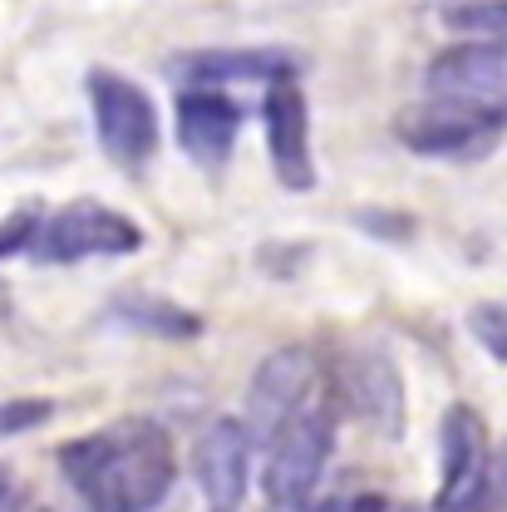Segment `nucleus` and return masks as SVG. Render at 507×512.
Here are the masks:
<instances>
[{"mask_svg": "<svg viewBox=\"0 0 507 512\" xmlns=\"http://www.w3.org/2000/svg\"><path fill=\"white\" fill-rule=\"evenodd\" d=\"M507 124L498 119H483V114H463V109H448L434 99H419L404 119H399V143L414 148L419 158H448V163H468V158H483L498 133Z\"/></svg>", "mask_w": 507, "mask_h": 512, "instance_id": "nucleus-12", "label": "nucleus"}, {"mask_svg": "<svg viewBox=\"0 0 507 512\" xmlns=\"http://www.w3.org/2000/svg\"><path fill=\"white\" fill-rule=\"evenodd\" d=\"M261 124H266V158L271 173L286 192H311L316 188V148H311V104L301 94V84H276L266 89L261 104Z\"/></svg>", "mask_w": 507, "mask_h": 512, "instance_id": "nucleus-11", "label": "nucleus"}, {"mask_svg": "<svg viewBox=\"0 0 507 512\" xmlns=\"http://www.w3.org/2000/svg\"><path fill=\"white\" fill-rule=\"evenodd\" d=\"M448 25L453 30H468V35H498V40H507V0L458 5V10H448Z\"/></svg>", "mask_w": 507, "mask_h": 512, "instance_id": "nucleus-17", "label": "nucleus"}, {"mask_svg": "<svg viewBox=\"0 0 507 512\" xmlns=\"http://www.w3.org/2000/svg\"><path fill=\"white\" fill-rule=\"evenodd\" d=\"M178 89H227V84H291L301 60L281 45H212V50H183L163 64Z\"/></svg>", "mask_w": 507, "mask_h": 512, "instance_id": "nucleus-8", "label": "nucleus"}, {"mask_svg": "<svg viewBox=\"0 0 507 512\" xmlns=\"http://www.w3.org/2000/svg\"><path fill=\"white\" fill-rule=\"evenodd\" d=\"M60 473L89 512H158L178 483L173 439L153 419H119L60 448Z\"/></svg>", "mask_w": 507, "mask_h": 512, "instance_id": "nucleus-1", "label": "nucleus"}, {"mask_svg": "<svg viewBox=\"0 0 507 512\" xmlns=\"http://www.w3.org/2000/svg\"><path fill=\"white\" fill-rule=\"evenodd\" d=\"M350 227H360L365 237H380L389 247H404V242L419 237V222L409 212H399V207H355L350 212Z\"/></svg>", "mask_w": 507, "mask_h": 512, "instance_id": "nucleus-16", "label": "nucleus"}, {"mask_svg": "<svg viewBox=\"0 0 507 512\" xmlns=\"http://www.w3.org/2000/svg\"><path fill=\"white\" fill-rule=\"evenodd\" d=\"M468 330H473V340H478L493 360L507 365V306H498V301L473 306V311H468Z\"/></svg>", "mask_w": 507, "mask_h": 512, "instance_id": "nucleus-18", "label": "nucleus"}, {"mask_svg": "<svg viewBox=\"0 0 507 512\" xmlns=\"http://www.w3.org/2000/svg\"><path fill=\"white\" fill-rule=\"evenodd\" d=\"M252 429L247 419H212L197 444H192V478L202 488V498L212 503V512H232L247 498V483H252Z\"/></svg>", "mask_w": 507, "mask_h": 512, "instance_id": "nucleus-10", "label": "nucleus"}, {"mask_svg": "<svg viewBox=\"0 0 507 512\" xmlns=\"http://www.w3.org/2000/svg\"><path fill=\"white\" fill-rule=\"evenodd\" d=\"M104 320L124 325L133 335H153V340H197L202 335V316L168 301V296H153V291H119L109 301Z\"/></svg>", "mask_w": 507, "mask_h": 512, "instance_id": "nucleus-14", "label": "nucleus"}, {"mask_svg": "<svg viewBox=\"0 0 507 512\" xmlns=\"http://www.w3.org/2000/svg\"><path fill=\"white\" fill-rule=\"evenodd\" d=\"M335 394H340L345 414L360 419L365 429H375L380 439L404 434V380L384 350H370V345L345 350L335 365Z\"/></svg>", "mask_w": 507, "mask_h": 512, "instance_id": "nucleus-9", "label": "nucleus"}, {"mask_svg": "<svg viewBox=\"0 0 507 512\" xmlns=\"http://www.w3.org/2000/svg\"><path fill=\"white\" fill-rule=\"evenodd\" d=\"M311 512H394V508H389V498H380V493H345V498H325Z\"/></svg>", "mask_w": 507, "mask_h": 512, "instance_id": "nucleus-20", "label": "nucleus"}, {"mask_svg": "<svg viewBox=\"0 0 507 512\" xmlns=\"http://www.w3.org/2000/svg\"><path fill=\"white\" fill-rule=\"evenodd\" d=\"M424 99L507 124V40L468 35L439 50L424 69Z\"/></svg>", "mask_w": 507, "mask_h": 512, "instance_id": "nucleus-3", "label": "nucleus"}, {"mask_svg": "<svg viewBox=\"0 0 507 512\" xmlns=\"http://www.w3.org/2000/svg\"><path fill=\"white\" fill-rule=\"evenodd\" d=\"M40 227H45V207H40V202H20L15 212H5V217H0V261L35 252Z\"/></svg>", "mask_w": 507, "mask_h": 512, "instance_id": "nucleus-15", "label": "nucleus"}, {"mask_svg": "<svg viewBox=\"0 0 507 512\" xmlns=\"http://www.w3.org/2000/svg\"><path fill=\"white\" fill-rule=\"evenodd\" d=\"M84 94H89V114H94V133H99L104 158L124 173H143L148 158L163 143V124H158L148 89L119 69H89Z\"/></svg>", "mask_w": 507, "mask_h": 512, "instance_id": "nucleus-2", "label": "nucleus"}, {"mask_svg": "<svg viewBox=\"0 0 507 512\" xmlns=\"http://www.w3.org/2000/svg\"><path fill=\"white\" fill-rule=\"evenodd\" d=\"M330 448H335V419L325 409H306L286 434H276L266 444V468H261L266 503L276 512H311Z\"/></svg>", "mask_w": 507, "mask_h": 512, "instance_id": "nucleus-5", "label": "nucleus"}, {"mask_svg": "<svg viewBox=\"0 0 507 512\" xmlns=\"http://www.w3.org/2000/svg\"><path fill=\"white\" fill-rule=\"evenodd\" d=\"M0 508H5V493H0Z\"/></svg>", "mask_w": 507, "mask_h": 512, "instance_id": "nucleus-21", "label": "nucleus"}, {"mask_svg": "<svg viewBox=\"0 0 507 512\" xmlns=\"http://www.w3.org/2000/svg\"><path fill=\"white\" fill-rule=\"evenodd\" d=\"M242 104L227 99L222 89H183L178 109H173V128H178V148L188 153V163H197L202 173H222L237 133H242Z\"/></svg>", "mask_w": 507, "mask_h": 512, "instance_id": "nucleus-13", "label": "nucleus"}, {"mask_svg": "<svg viewBox=\"0 0 507 512\" xmlns=\"http://www.w3.org/2000/svg\"><path fill=\"white\" fill-rule=\"evenodd\" d=\"M320 384V360L311 345H281L256 365L247 384V429L256 444H271L276 434H286L306 409Z\"/></svg>", "mask_w": 507, "mask_h": 512, "instance_id": "nucleus-6", "label": "nucleus"}, {"mask_svg": "<svg viewBox=\"0 0 507 512\" xmlns=\"http://www.w3.org/2000/svg\"><path fill=\"white\" fill-rule=\"evenodd\" d=\"M50 419H55V404L50 399H0V439L30 434V429H40Z\"/></svg>", "mask_w": 507, "mask_h": 512, "instance_id": "nucleus-19", "label": "nucleus"}, {"mask_svg": "<svg viewBox=\"0 0 507 512\" xmlns=\"http://www.w3.org/2000/svg\"><path fill=\"white\" fill-rule=\"evenodd\" d=\"M493 453L478 409L453 404L439 424V512H483L493 488Z\"/></svg>", "mask_w": 507, "mask_h": 512, "instance_id": "nucleus-7", "label": "nucleus"}, {"mask_svg": "<svg viewBox=\"0 0 507 512\" xmlns=\"http://www.w3.org/2000/svg\"><path fill=\"white\" fill-rule=\"evenodd\" d=\"M143 247V227L124 217L119 207L99 197H74L55 212H45V227L35 237L30 261L40 266H74L89 256H128Z\"/></svg>", "mask_w": 507, "mask_h": 512, "instance_id": "nucleus-4", "label": "nucleus"}]
</instances>
